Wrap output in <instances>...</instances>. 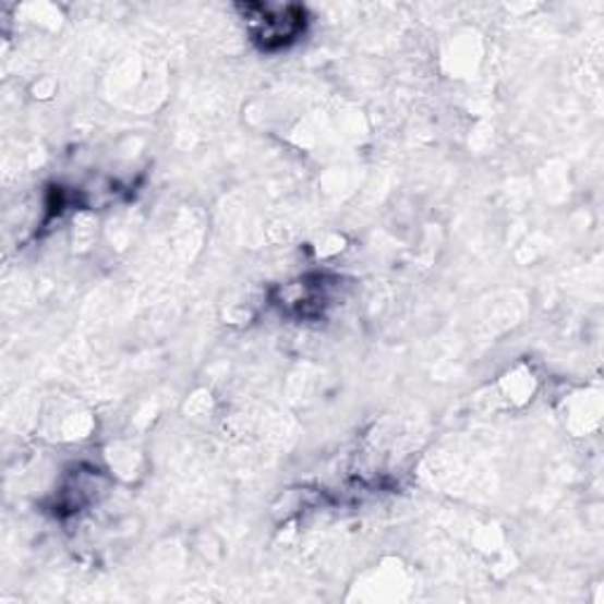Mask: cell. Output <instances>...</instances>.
<instances>
[{
    "label": "cell",
    "mask_w": 604,
    "mask_h": 604,
    "mask_svg": "<svg viewBox=\"0 0 604 604\" xmlns=\"http://www.w3.org/2000/svg\"><path fill=\"white\" fill-rule=\"evenodd\" d=\"M263 8V5H261ZM261 26L255 28V40L263 43V48H279L291 43L302 32V12L295 8L289 10H269L263 8Z\"/></svg>",
    "instance_id": "1"
}]
</instances>
